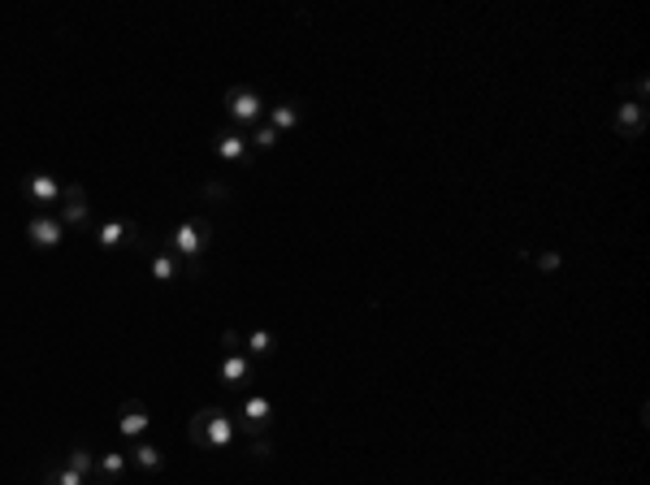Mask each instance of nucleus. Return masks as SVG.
<instances>
[{"instance_id":"obj_1","label":"nucleus","mask_w":650,"mask_h":485,"mask_svg":"<svg viewBox=\"0 0 650 485\" xmlns=\"http://www.w3.org/2000/svg\"><path fill=\"white\" fill-rule=\"evenodd\" d=\"M239 434V425H234V416L225 412V408H200V412L191 416V425H187V437L200 446V451H222L230 446Z\"/></svg>"},{"instance_id":"obj_2","label":"nucleus","mask_w":650,"mask_h":485,"mask_svg":"<svg viewBox=\"0 0 650 485\" xmlns=\"http://www.w3.org/2000/svg\"><path fill=\"white\" fill-rule=\"evenodd\" d=\"M208 242H213V225L204 217H187L170 230V251L182 256V260H204Z\"/></svg>"},{"instance_id":"obj_3","label":"nucleus","mask_w":650,"mask_h":485,"mask_svg":"<svg viewBox=\"0 0 650 485\" xmlns=\"http://www.w3.org/2000/svg\"><path fill=\"white\" fill-rule=\"evenodd\" d=\"M234 425H239V434L243 437L269 434V425H274V399H265V394H243V403H239V412H234Z\"/></svg>"},{"instance_id":"obj_4","label":"nucleus","mask_w":650,"mask_h":485,"mask_svg":"<svg viewBox=\"0 0 650 485\" xmlns=\"http://www.w3.org/2000/svg\"><path fill=\"white\" fill-rule=\"evenodd\" d=\"M225 113H230V121H234L239 130H248V126H256V121L265 118V100H260L256 87L234 83V87L225 92Z\"/></svg>"},{"instance_id":"obj_5","label":"nucleus","mask_w":650,"mask_h":485,"mask_svg":"<svg viewBox=\"0 0 650 485\" xmlns=\"http://www.w3.org/2000/svg\"><path fill=\"white\" fill-rule=\"evenodd\" d=\"M87 217H92L87 191H83L78 182H61V199H57V221H61L66 230H78V225H87Z\"/></svg>"},{"instance_id":"obj_6","label":"nucleus","mask_w":650,"mask_h":485,"mask_svg":"<svg viewBox=\"0 0 650 485\" xmlns=\"http://www.w3.org/2000/svg\"><path fill=\"white\" fill-rule=\"evenodd\" d=\"M26 239L40 251H57L66 242V225L57 221V213H35V217L26 221Z\"/></svg>"},{"instance_id":"obj_7","label":"nucleus","mask_w":650,"mask_h":485,"mask_svg":"<svg viewBox=\"0 0 650 485\" xmlns=\"http://www.w3.org/2000/svg\"><path fill=\"white\" fill-rule=\"evenodd\" d=\"M213 152L222 156L225 165H251L248 130H239V126H230V130H222V135L213 139Z\"/></svg>"},{"instance_id":"obj_8","label":"nucleus","mask_w":650,"mask_h":485,"mask_svg":"<svg viewBox=\"0 0 650 485\" xmlns=\"http://www.w3.org/2000/svg\"><path fill=\"white\" fill-rule=\"evenodd\" d=\"M22 195L31 199V204H40V208H52V204L61 199V182H57L52 173L35 170V173H26L22 178Z\"/></svg>"},{"instance_id":"obj_9","label":"nucleus","mask_w":650,"mask_h":485,"mask_svg":"<svg viewBox=\"0 0 650 485\" xmlns=\"http://www.w3.org/2000/svg\"><path fill=\"white\" fill-rule=\"evenodd\" d=\"M646 121H650V113H646V104H637V100H625L620 109H616V135L620 139H642L646 135Z\"/></svg>"},{"instance_id":"obj_10","label":"nucleus","mask_w":650,"mask_h":485,"mask_svg":"<svg viewBox=\"0 0 650 485\" xmlns=\"http://www.w3.org/2000/svg\"><path fill=\"white\" fill-rule=\"evenodd\" d=\"M148 403L144 399H126L122 408H118V429H122V437H130V442H139L144 437V429H148Z\"/></svg>"},{"instance_id":"obj_11","label":"nucleus","mask_w":650,"mask_h":485,"mask_svg":"<svg viewBox=\"0 0 650 485\" xmlns=\"http://www.w3.org/2000/svg\"><path fill=\"white\" fill-rule=\"evenodd\" d=\"M217 377H222V386H230V390H243L256 377V368H251V360H248V351H239V356H225L222 364H217Z\"/></svg>"},{"instance_id":"obj_12","label":"nucleus","mask_w":650,"mask_h":485,"mask_svg":"<svg viewBox=\"0 0 650 485\" xmlns=\"http://www.w3.org/2000/svg\"><path fill=\"white\" fill-rule=\"evenodd\" d=\"M96 242H101L104 251H113V247H126V242H139V230L130 221H101L96 225Z\"/></svg>"},{"instance_id":"obj_13","label":"nucleus","mask_w":650,"mask_h":485,"mask_svg":"<svg viewBox=\"0 0 650 485\" xmlns=\"http://www.w3.org/2000/svg\"><path fill=\"white\" fill-rule=\"evenodd\" d=\"M126 468H130V460H126L122 451H104V455H96V477H92V481L118 485L126 477Z\"/></svg>"},{"instance_id":"obj_14","label":"nucleus","mask_w":650,"mask_h":485,"mask_svg":"<svg viewBox=\"0 0 650 485\" xmlns=\"http://www.w3.org/2000/svg\"><path fill=\"white\" fill-rule=\"evenodd\" d=\"M303 118V104L300 100H282V104H274L269 109V126H274L277 135H286V130H295Z\"/></svg>"},{"instance_id":"obj_15","label":"nucleus","mask_w":650,"mask_h":485,"mask_svg":"<svg viewBox=\"0 0 650 485\" xmlns=\"http://www.w3.org/2000/svg\"><path fill=\"white\" fill-rule=\"evenodd\" d=\"M130 463H135L139 472H161L165 455H161L152 442H144V437H139V442H130Z\"/></svg>"},{"instance_id":"obj_16","label":"nucleus","mask_w":650,"mask_h":485,"mask_svg":"<svg viewBox=\"0 0 650 485\" xmlns=\"http://www.w3.org/2000/svg\"><path fill=\"white\" fill-rule=\"evenodd\" d=\"M66 468H75L78 477H87V481H92V477H96V455H92V446H83V442H78V446H70Z\"/></svg>"},{"instance_id":"obj_17","label":"nucleus","mask_w":650,"mask_h":485,"mask_svg":"<svg viewBox=\"0 0 650 485\" xmlns=\"http://www.w3.org/2000/svg\"><path fill=\"white\" fill-rule=\"evenodd\" d=\"M152 278H156V282H174V278H182V265H178L174 251H156V256H152Z\"/></svg>"},{"instance_id":"obj_18","label":"nucleus","mask_w":650,"mask_h":485,"mask_svg":"<svg viewBox=\"0 0 650 485\" xmlns=\"http://www.w3.org/2000/svg\"><path fill=\"white\" fill-rule=\"evenodd\" d=\"M243 351H248V356H269V351H274V334H269V330H251L248 339H243Z\"/></svg>"},{"instance_id":"obj_19","label":"nucleus","mask_w":650,"mask_h":485,"mask_svg":"<svg viewBox=\"0 0 650 485\" xmlns=\"http://www.w3.org/2000/svg\"><path fill=\"white\" fill-rule=\"evenodd\" d=\"M44 485H87V477H78L75 468H66V460H61V463H52L48 468Z\"/></svg>"},{"instance_id":"obj_20","label":"nucleus","mask_w":650,"mask_h":485,"mask_svg":"<svg viewBox=\"0 0 650 485\" xmlns=\"http://www.w3.org/2000/svg\"><path fill=\"white\" fill-rule=\"evenodd\" d=\"M277 139H282V135H277L274 126H260L256 135H248V144L256 147V152H269V147H277Z\"/></svg>"},{"instance_id":"obj_21","label":"nucleus","mask_w":650,"mask_h":485,"mask_svg":"<svg viewBox=\"0 0 650 485\" xmlns=\"http://www.w3.org/2000/svg\"><path fill=\"white\" fill-rule=\"evenodd\" d=\"M200 195H204V199H213V204H225V199H230V187H225V182H217V178H208V182L200 187Z\"/></svg>"},{"instance_id":"obj_22","label":"nucleus","mask_w":650,"mask_h":485,"mask_svg":"<svg viewBox=\"0 0 650 485\" xmlns=\"http://www.w3.org/2000/svg\"><path fill=\"white\" fill-rule=\"evenodd\" d=\"M251 455H256V460H269V455H274V442H269V434L251 437Z\"/></svg>"},{"instance_id":"obj_23","label":"nucleus","mask_w":650,"mask_h":485,"mask_svg":"<svg viewBox=\"0 0 650 485\" xmlns=\"http://www.w3.org/2000/svg\"><path fill=\"white\" fill-rule=\"evenodd\" d=\"M628 92H633V100H637V104H646V96H650V78H646V74H637V78L628 83Z\"/></svg>"},{"instance_id":"obj_24","label":"nucleus","mask_w":650,"mask_h":485,"mask_svg":"<svg viewBox=\"0 0 650 485\" xmlns=\"http://www.w3.org/2000/svg\"><path fill=\"white\" fill-rule=\"evenodd\" d=\"M222 347H225V356H239V351H243V334H239V330H225Z\"/></svg>"},{"instance_id":"obj_25","label":"nucleus","mask_w":650,"mask_h":485,"mask_svg":"<svg viewBox=\"0 0 650 485\" xmlns=\"http://www.w3.org/2000/svg\"><path fill=\"white\" fill-rule=\"evenodd\" d=\"M559 265H564V256H559V251H542V256H538V269H542V273H555Z\"/></svg>"},{"instance_id":"obj_26","label":"nucleus","mask_w":650,"mask_h":485,"mask_svg":"<svg viewBox=\"0 0 650 485\" xmlns=\"http://www.w3.org/2000/svg\"><path fill=\"white\" fill-rule=\"evenodd\" d=\"M182 273L187 278H204V260H182Z\"/></svg>"},{"instance_id":"obj_27","label":"nucleus","mask_w":650,"mask_h":485,"mask_svg":"<svg viewBox=\"0 0 650 485\" xmlns=\"http://www.w3.org/2000/svg\"><path fill=\"white\" fill-rule=\"evenodd\" d=\"M87 485H109V481H87Z\"/></svg>"}]
</instances>
